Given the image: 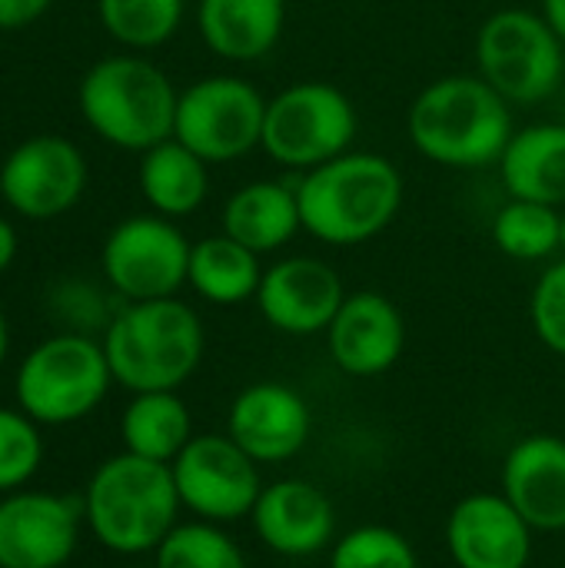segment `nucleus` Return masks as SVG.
Listing matches in <instances>:
<instances>
[{"label": "nucleus", "mask_w": 565, "mask_h": 568, "mask_svg": "<svg viewBox=\"0 0 565 568\" xmlns=\"http://www.w3.org/2000/svg\"><path fill=\"white\" fill-rule=\"evenodd\" d=\"M53 0H0V30H23L47 13Z\"/></svg>", "instance_id": "2f4dec72"}, {"label": "nucleus", "mask_w": 565, "mask_h": 568, "mask_svg": "<svg viewBox=\"0 0 565 568\" xmlns=\"http://www.w3.org/2000/svg\"><path fill=\"white\" fill-rule=\"evenodd\" d=\"M193 243L176 220L160 213L130 216L117 223L100 250V266L117 296L127 303L167 300L186 286Z\"/></svg>", "instance_id": "9d476101"}, {"label": "nucleus", "mask_w": 565, "mask_h": 568, "mask_svg": "<svg viewBox=\"0 0 565 568\" xmlns=\"http://www.w3.org/2000/svg\"><path fill=\"white\" fill-rule=\"evenodd\" d=\"M83 499L13 493L0 499V568H60L80 539Z\"/></svg>", "instance_id": "dca6fc26"}, {"label": "nucleus", "mask_w": 565, "mask_h": 568, "mask_svg": "<svg viewBox=\"0 0 565 568\" xmlns=\"http://www.w3.org/2000/svg\"><path fill=\"white\" fill-rule=\"evenodd\" d=\"M476 73L513 106L549 100L565 77V43L539 10L503 7L476 30Z\"/></svg>", "instance_id": "6e6552de"}, {"label": "nucleus", "mask_w": 565, "mask_h": 568, "mask_svg": "<svg viewBox=\"0 0 565 568\" xmlns=\"http://www.w3.org/2000/svg\"><path fill=\"white\" fill-rule=\"evenodd\" d=\"M203 349V320L176 296L127 303L103 329L113 383L130 393H176L200 369Z\"/></svg>", "instance_id": "7ed1b4c3"}, {"label": "nucleus", "mask_w": 565, "mask_h": 568, "mask_svg": "<svg viewBox=\"0 0 565 568\" xmlns=\"http://www.w3.org/2000/svg\"><path fill=\"white\" fill-rule=\"evenodd\" d=\"M133 568H147V566H133Z\"/></svg>", "instance_id": "e433bc0d"}, {"label": "nucleus", "mask_w": 565, "mask_h": 568, "mask_svg": "<svg viewBox=\"0 0 565 568\" xmlns=\"http://www.w3.org/2000/svg\"><path fill=\"white\" fill-rule=\"evenodd\" d=\"M123 453L170 466L193 439V416L180 393H133L120 419Z\"/></svg>", "instance_id": "393cba45"}, {"label": "nucleus", "mask_w": 565, "mask_h": 568, "mask_svg": "<svg viewBox=\"0 0 565 568\" xmlns=\"http://www.w3.org/2000/svg\"><path fill=\"white\" fill-rule=\"evenodd\" d=\"M539 13L546 17V23L556 30V37L565 43V0H543Z\"/></svg>", "instance_id": "72a5a7b5"}, {"label": "nucleus", "mask_w": 565, "mask_h": 568, "mask_svg": "<svg viewBox=\"0 0 565 568\" xmlns=\"http://www.w3.org/2000/svg\"><path fill=\"white\" fill-rule=\"evenodd\" d=\"M323 336L340 373L353 379H373L390 373L403 359L406 320L390 296L376 290H356L346 293L340 313Z\"/></svg>", "instance_id": "a211bd4d"}, {"label": "nucleus", "mask_w": 565, "mask_h": 568, "mask_svg": "<svg viewBox=\"0 0 565 568\" xmlns=\"http://www.w3.org/2000/svg\"><path fill=\"white\" fill-rule=\"evenodd\" d=\"M250 526L260 546L283 559H313L336 542V509L330 496L300 476L263 483Z\"/></svg>", "instance_id": "2eb2a0df"}, {"label": "nucleus", "mask_w": 565, "mask_h": 568, "mask_svg": "<svg viewBox=\"0 0 565 568\" xmlns=\"http://www.w3.org/2000/svg\"><path fill=\"white\" fill-rule=\"evenodd\" d=\"M137 183L153 213L167 220L193 216L210 193V163L200 160L176 136L140 153Z\"/></svg>", "instance_id": "5701e85b"}, {"label": "nucleus", "mask_w": 565, "mask_h": 568, "mask_svg": "<svg viewBox=\"0 0 565 568\" xmlns=\"http://www.w3.org/2000/svg\"><path fill=\"white\" fill-rule=\"evenodd\" d=\"M7 346H10V333H7V320H3V310H0V366L7 359Z\"/></svg>", "instance_id": "f704fd0d"}, {"label": "nucleus", "mask_w": 565, "mask_h": 568, "mask_svg": "<svg viewBox=\"0 0 565 568\" xmlns=\"http://www.w3.org/2000/svg\"><path fill=\"white\" fill-rule=\"evenodd\" d=\"M303 233L323 246H363L403 213V170L370 150H350L296 180Z\"/></svg>", "instance_id": "f03ea898"}, {"label": "nucleus", "mask_w": 565, "mask_h": 568, "mask_svg": "<svg viewBox=\"0 0 565 568\" xmlns=\"http://www.w3.org/2000/svg\"><path fill=\"white\" fill-rule=\"evenodd\" d=\"M183 7V0H97L103 30L130 50L163 47L180 30Z\"/></svg>", "instance_id": "bb28decb"}, {"label": "nucleus", "mask_w": 565, "mask_h": 568, "mask_svg": "<svg viewBox=\"0 0 565 568\" xmlns=\"http://www.w3.org/2000/svg\"><path fill=\"white\" fill-rule=\"evenodd\" d=\"M326 568H420V552L400 529L370 523L336 536Z\"/></svg>", "instance_id": "c85d7f7f"}, {"label": "nucleus", "mask_w": 565, "mask_h": 568, "mask_svg": "<svg viewBox=\"0 0 565 568\" xmlns=\"http://www.w3.org/2000/svg\"><path fill=\"white\" fill-rule=\"evenodd\" d=\"M529 320H533L539 343L549 353L565 356V256L553 260L539 273L533 296H529Z\"/></svg>", "instance_id": "7c9ffc66"}, {"label": "nucleus", "mask_w": 565, "mask_h": 568, "mask_svg": "<svg viewBox=\"0 0 565 568\" xmlns=\"http://www.w3.org/2000/svg\"><path fill=\"white\" fill-rule=\"evenodd\" d=\"M223 233L243 243L253 253H280L303 233L296 183L280 180H253L243 183L230 200L223 203Z\"/></svg>", "instance_id": "412c9836"}, {"label": "nucleus", "mask_w": 565, "mask_h": 568, "mask_svg": "<svg viewBox=\"0 0 565 568\" xmlns=\"http://www.w3.org/2000/svg\"><path fill=\"white\" fill-rule=\"evenodd\" d=\"M43 463V439L27 413L0 406V493L20 489Z\"/></svg>", "instance_id": "c756f323"}, {"label": "nucleus", "mask_w": 565, "mask_h": 568, "mask_svg": "<svg viewBox=\"0 0 565 568\" xmlns=\"http://www.w3.org/2000/svg\"><path fill=\"white\" fill-rule=\"evenodd\" d=\"M266 97L243 77L210 73L180 90L173 136L210 166L243 160L260 150Z\"/></svg>", "instance_id": "1a4fd4ad"}, {"label": "nucleus", "mask_w": 565, "mask_h": 568, "mask_svg": "<svg viewBox=\"0 0 565 568\" xmlns=\"http://www.w3.org/2000/svg\"><path fill=\"white\" fill-rule=\"evenodd\" d=\"M493 243L516 263H546L563 253V210L509 196L493 216Z\"/></svg>", "instance_id": "a878e982"}, {"label": "nucleus", "mask_w": 565, "mask_h": 568, "mask_svg": "<svg viewBox=\"0 0 565 568\" xmlns=\"http://www.w3.org/2000/svg\"><path fill=\"white\" fill-rule=\"evenodd\" d=\"M0 200H3V193H0Z\"/></svg>", "instance_id": "4c0bfd02"}, {"label": "nucleus", "mask_w": 565, "mask_h": 568, "mask_svg": "<svg viewBox=\"0 0 565 568\" xmlns=\"http://www.w3.org/2000/svg\"><path fill=\"white\" fill-rule=\"evenodd\" d=\"M173 469L120 453L97 466L83 493V519L117 556H147L173 532L180 516Z\"/></svg>", "instance_id": "20e7f679"}, {"label": "nucleus", "mask_w": 565, "mask_h": 568, "mask_svg": "<svg viewBox=\"0 0 565 568\" xmlns=\"http://www.w3.org/2000/svg\"><path fill=\"white\" fill-rule=\"evenodd\" d=\"M406 133L413 150L436 166H500V156L516 133L513 103L480 73H446L430 80L413 97Z\"/></svg>", "instance_id": "f257e3e1"}, {"label": "nucleus", "mask_w": 565, "mask_h": 568, "mask_svg": "<svg viewBox=\"0 0 565 568\" xmlns=\"http://www.w3.org/2000/svg\"><path fill=\"white\" fill-rule=\"evenodd\" d=\"M170 469L180 506L203 523L233 526L250 519L263 493L260 466L226 433L193 436L186 449L170 463Z\"/></svg>", "instance_id": "9b49d317"}, {"label": "nucleus", "mask_w": 565, "mask_h": 568, "mask_svg": "<svg viewBox=\"0 0 565 568\" xmlns=\"http://www.w3.org/2000/svg\"><path fill=\"white\" fill-rule=\"evenodd\" d=\"M500 176L509 196L565 206V123L546 120L513 133L500 156Z\"/></svg>", "instance_id": "4be33fe9"}, {"label": "nucleus", "mask_w": 565, "mask_h": 568, "mask_svg": "<svg viewBox=\"0 0 565 568\" xmlns=\"http://www.w3.org/2000/svg\"><path fill=\"white\" fill-rule=\"evenodd\" d=\"M113 373L87 333H57L37 343L17 369V403L40 426H70L87 419L110 393Z\"/></svg>", "instance_id": "0eeeda50"}, {"label": "nucleus", "mask_w": 565, "mask_h": 568, "mask_svg": "<svg viewBox=\"0 0 565 568\" xmlns=\"http://www.w3.org/2000/svg\"><path fill=\"white\" fill-rule=\"evenodd\" d=\"M87 190V160L67 136L40 133L7 153L0 193L27 220H57L77 206Z\"/></svg>", "instance_id": "f8f14e48"}, {"label": "nucleus", "mask_w": 565, "mask_h": 568, "mask_svg": "<svg viewBox=\"0 0 565 568\" xmlns=\"http://www.w3.org/2000/svg\"><path fill=\"white\" fill-rule=\"evenodd\" d=\"M260 280V253L246 250L223 230L216 236H203L190 250L186 286L213 306H240L256 300Z\"/></svg>", "instance_id": "b1692460"}, {"label": "nucleus", "mask_w": 565, "mask_h": 568, "mask_svg": "<svg viewBox=\"0 0 565 568\" xmlns=\"http://www.w3.org/2000/svg\"><path fill=\"white\" fill-rule=\"evenodd\" d=\"M313 433V409L306 396L280 379L243 386L226 409V436L256 463L280 466L296 459Z\"/></svg>", "instance_id": "ddd939ff"}, {"label": "nucleus", "mask_w": 565, "mask_h": 568, "mask_svg": "<svg viewBox=\"0 0 565 568\" xmlns=\"http://www.w3.org/2000/svg\"><path fill=\"white\" fill-rule=\"evenodd\" d=\"M360 130L350 93L326 80H296L266 100L260 150L293 173H310L353 150Z\"/></svg>", "instance_id": "423d86ee"}, {"label": "nucleus", "mask_w": 565, "mask_h": 568, "mask_svg": "<svg viewBox=\"0 0 565 568\" xmlns=\"http://www.w3.org/2000/svg\"><path fill=\"white\" fill-rule=\"evenodd\" d=\"M563 256H565V206H563Z\"/></svg>", "instance_id": "c9c22d12"}, {"label": "nucleus", "mask_w": 565, "mask_h": 568, "mask_svg": "<svg viewBox=\"0 0 565 568\" xmlns=\"http://www.w3.org/2000/svg\"><path fill=\"white\" fill-rule=\"evenodd\" d=\"M13 260H17V233H13V226L0 216V276L10 270Z\"/></svg>", "instance_id": "473e14b6"}, {"label": "nucleus", "mask_w": 565, "mask_h": 568, "mask_svg": "<svg viewBox=\"0 0 565 568\" xmlns=\"http://www.w3.org/2000/svg\"><path fill=\"white\" fill-rule=\"evenodd\" d=\"M77 100L87 126L100 140L143 153L173 136L180 93L153 60L117 53L83 73Z\"/></svg>", "instance_id": "39448f33"}, {"label": "nucleus", "mask_w": 565, "mask_h": 568, "mask_svg": "<svg viewBox=\"0 0 565 568\" xmlns=\"http://www.w3.org/2000/svg\"><path fill=\"white\" fill-rule=\"evenodd\" d=\"M196 30L220 60L260 63L286 30V0H196Z\"/></svg>", "instance_id": "aec40b11"}, {"label": "nucleus", "mask_w": 565, "mask_h": 568, "mask_svg": "<svg viewBox=\"0 0 565 568\" xmlns=\"http://www.w3.org/2000/svg\"><path fill=\"white\" fill-rule=\"evenodd\" d=\"M443 539L456 568H529L536 532L503 493H470L450 509Z\"/></svg>", "instance_id": "f3484780"}, {"label": "nucleus", "mask_w": 565, "mask_h": 568, "mask_svg": "<svg viewBox=\"0 0 565 568\" xmlns=\"http://www.w3.org/2000/svg\"><path fill=\"white\" fill-rule=\"evenodd\" d=\"M500 493L533 532H565V439L553 433L523 436L503 459Z\"/></svg>", "instance_id": "6ab92c4d"}, {"label": "nucleus", "mask_w": 565, "mask_h": 568, "mask_svg": "<svg viewBox=\"0 0 565 568\" xmlns=\"http://www.w3.org/2000/svg\"><path fill=\"white\" fill-rule=\"evenodd\" d=\"M346 300L343 276L320 256H286L263 270L256 310L283 336H320Z\"/></svg>", "instance_id": "4468645a"}, {"label": "nucleus", "mask_w": 565, "mask_h": 568, "mask_svg": "<svg viewBox=\"0 0 565 568\" xmlns=\"http://www.w3.org/2000/svg\"><path fill=\"white\" fill-rule=\"evenodd\" d=\"M153 568H246L240 542L216 523H176L157 546Z\"/></svg>", "instance_id": "cd10ccee"}]
</instances>
